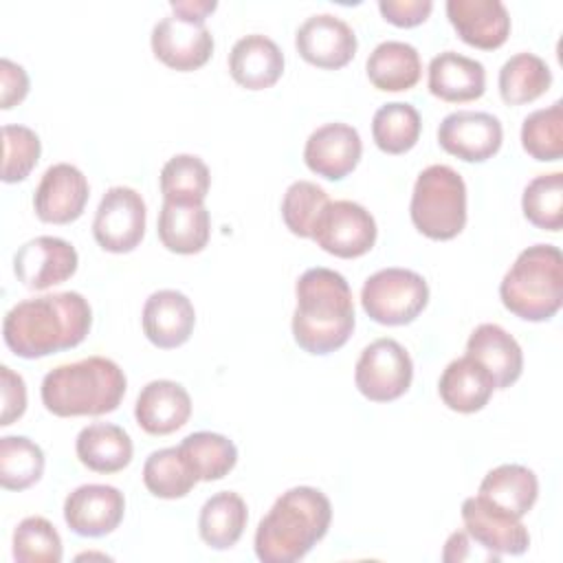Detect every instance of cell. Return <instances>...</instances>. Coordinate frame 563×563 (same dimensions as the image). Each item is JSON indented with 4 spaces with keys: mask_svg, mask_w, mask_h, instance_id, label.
<instances>
[{
    "mask_svg": "<svg viewBox=\"0 0 563 563\" xmlns=\"http://www.w3.org/2000/svg\"><path fill=\"white\" fill-rule=\"evenodd\" d=\"M26 92H29L26 70L20 64L2 57L0 59V106H2V110H9V108L18 106L20 101H24Z\"/></svg>",
    "mask_w": 563,
    "mask_h": 563,
    "instance_id": "cell-44",
    "label": "cell"
},
{
    "mask_svg": "<svg viewBox=\"0 0 563 563\" xmlns=\"http://www.w3.org/2000/svg\"><path fill=\"white\" fill-rule=\"evenodd\" d=\"M328 202L330 198L319 185L310 180H295L282 200L284 224L299 238H312L314 224Z\"/></svg>",
    "mask_w": 563,
    "mask_h": 563,
    "instance_id": "cell-40",
    "label": "cell"
},
{
    "mask_svg": "<svg viewBox=\"0 0 563 563\" xmlns=\"http://www.w3.org/2000/svg\"><path fill=\"white\" fill-rule=\"evenodd\" d=\"M246 521V501L233 490H222L211 495L200 508L198 532L209 548L229 550L240 541Z\"/></svg>",
    "mask_w": 563,
    "mask_h": 563,
    "instance_id": "cell-30",
    "label": "cell"
},
{
    "mask_svg": "<svg viewBox=\"0 0 563 563\" xmlns=\"http://www.w3.org/2000/svg\"><path fill=\"white\" fill-rule=\"evenodd\" d=\"M62 537L44 517H26L13 532V559L18 563H59Z\"/></svg>",
    "mask_w": 563,
    "mask_h": 563,
    "instance_id": "cell-39",
    "label": "cell"
},
{
    "mask_svg": "<svg viewBox=\"0 0 563 563\" xmlns=\"http://www.w3.org/2000/svg\"><path fill=\"white\" fill-rule=\"evenodd\" d=\"M422 121L418 110L405 101L380 106L372 119V139L385 154H405L420 139Z\"/></svg>",
    "mask_w": 563,
    "mask_h": 563,
    "instance_id": "cell-33",
    "label": "cell"
},
{
    "mask_svg": "<svg viewBox=\"0 0 563 563\" xmlns=\"http://www.w3.org/2000/svg\"><path fill=\"white\" fill-rule=\"evenodd\" d=\"M330 521L332 506L319 488H288L262 517L255 530V554L264 563H295L325 537Z\"/></svg>",
    "mask_w": 563,
    "mask_h": 563,
    "instance_id": "cell-3",
    "label": "cell"
},
{
    "mask_svg": "<svg viewBox=\"0 0 563 563\" xmlns=\"http://www.w3.org/2000/svg\"><path fill=\"white\" fill-rule=\"evenodd\" d=\"M292 336L308 354H330L354 332V301L345 277L332 268H308L295 284Z\"/></svg>",
    "mask_w": 563,
    "mask_h": 563,
    "instance_id": "cell-2",
    "label": "cell"
},
{
    "mask_svg": "<svg viewBox=\"0 0 563 563\" xmlns=\"http://www.w3.org/2000/svg\"><path fill=\"white\" fill-rule=\"evenodd\" d=\"M191 416V398L176 380H152L136 398L134 418L150 435H167L178 431Z\"/></svg>",
    "mask_w": 563,
    "mask_h": 563,
    "instance_id": "cell-21",
    "label": "cell"
},
{
    "mask_svg": "<svg viewBox=\"0 0 563 563\" xmlns=\"http://www.w3.org/2000/svg\"><path fill=\"white\" fill-rule=\"evenodd\" d=\"M79 462L95 473H117L132 462V438L112 422H92L75 440Z\"/></svg>",
    "mask_w": 563,
    "mask_h": 563,
    "instance_id": "cell-28",
    "label": "cell"
},
{
    "mask_svg": "<svg viewBox=\"0 0 563 563\" xmlns=\"http://www.w3.org/2000/svg\"><path fill=\"white\" fill-rule=\"evenodd\" d=\"M477 495L490 506L521 519L539 497V479L528 466L501 464L484 475Z\"/></svg>",
    "mask_w": 563,
    "mask_h": 563,
    "instance_id": "cell-27",
    "label": "cell"
},
{
    "mask_svg": "<svg viewBox=\"0 0 563 563\" xmlns=\"http://www.w3.org/2000/svg\"><path fill=\"white\" fill-rule=\"evenodd\" d=\"M471 543H473V539L468 537L466 530L453 532V534L446 539V543H444L442 559H444V561H464V559H471Z\"/></svg>",
    "mask_w": 563,
    "mask_h": 563,
    "instance_id": "cell-46",
    "label": "cell"
},
{
    "mask_svg": "<svg viewBox=\"0 0 563 563\" xmlns=\"http://www.w3.org/2000/svg\"><path fill=\"white\" fill-rule=\"evenodd\" d=\"M429 92L449 103H464L479 99L486 90L484 64L460 55L455 51H444L429 62Z\"/></svg>",
    "mask_w": 563,
    "mask_h": 563,
    "instance_id": "cell-24",
    "label": "cell"
},
{
    "mask_svg": "<svg viewBox=\"0 0 563 563\" xmlns=\"http://www.w3.org/2000/svg\"><path fill=\"white\" fill-rule=\"evenodd\" d=\"M295 46L308 64L336 70L352 62L356 53V35L345 20L332 13H317L301 22L295 35Z\"/></svg>",
    "mask_w": 563,
    "mask_h": 563,
    "instance_id": "cell-15",
    "label": "cell"
},
{
    "mask_svg": "<svg viewBox=\"0 0 563 563\" xmlns=\"http://www.w3.org/2000/svg\"><path fill=\"white\" fill-rule=\"evenodd\" d=\"M125 512V497L108 484H84L68 493L64 519L79 537H106L119 528Z\"/></svg>",
    "mask_w": 563,
    "mask_h": 563,
    "instance_id": "cell-17",
    "label": "cell"
},
{
    "mask_svg": "<svg viewBox=\"0 0 563 563\" xmlns=\"http://www.w3.org/2000/svg\"><path fill=\"white\" fill-rule=\"evenodd\" d=\"M493 391L495 380L490 372L468 354L451 361L438 383L442 402L457 413H475L484 409Z\"/></svg>",
    "mask_w": 563,
    "mask_h": 563,
    "instance_id": "cell-25",
    "label": "cell"
},
{
    "mask_svg": "<svg viewBox=\"0 0 563 563\" xmlns=\"http://www.w3.org/2000/svg\"><path fill=\"white\" fill-rule=\"evenodd\" d=\"M211 233L209 211L202 205H185V202H167L158 211V240L161 244L178 255L200 253Z\"/></svg>",
    "mask_w": 563,
    "mask_h": 563,
    "instance_id": "cell-26",
    "label": "cell"
},
{
    "mask_svg": "<svg viewBox=\"0 0 563 563\" xmlns=\"http://www.w3.org/2000/svg\"><path fill=\"white\" fill-rule=\"evenodd\" d=\"M229 73L246 90L271 88L284 73V53L262 33L244 35L229 53Z\"/></svg>",
    "mask_w": 563,
    "mask_h": 563,
    "instance_id": "cell-22",
    "label": "cell"
},
{
    "mask_svg": "<svg viewBox=\"0 0 563 563\" xmlns=\"http://www.w3.org/2000/svg\"><path fill=\"white\" fill-rule=\"evenodd\" d=\"M312 240L330 255L361 257L376 242V220L358 202L330 200L314 224Z\"/></svg>",
    "mask_w": 563,
    "mask_h": 563,
    "instance_id": "cell-10",
    "label": "cell"
},
{
    "mask_svg": "<svg viewBox=\"0 0 563 563\" xmlns=\"http://www.w3.org/2000/svg\"><path fill=\"white\" fill-rule=\"evenodd\" d=\"M521 209L530 224L543 231H561L563 227V174H541L532 178L521 196Z\"/></svg>",
    "mask_w": 563,
    "mask_h": 563,
    "instance_id": "cell-37",
    "label": "cell"
},
{
    "mask_svg": "<svg viewBox=\"0 0 563 563\" xmlns=\"http://www.w3.org/2000/svg\"><path fill=\"white\" fill-rule=\"evenodd\" d=\"M143 332L161 350H174L189 341L196 325V310L187 295L163 288L152 292L143 306Z\"/></svg>",
    "mask_w": 563,
    "mask_h": 563,
    "instance_id": "cell-19",
    "label": "cell"
},
{
    "mask_svg": "<svg viewBox=\"0 0 563 563\" xmlns=\"http://www.w3.org/2000/svg\"><path fill=\"white\" fill-rule=\"evenodd\" d=\"M363 154L358 130L347 123H325L317 128L303 147L308 169L328 180H341L354 172Z\"/></svg>",
    "mask_w": 563,
    "mask_h": 563,
    "instance_id": "cell-18",
    "label": "cell"
},
{
    "mask_svg": "<svg viewBox=\"0 0 563 563\" xmlns=\"http://www.w3.org/2000/svg\"><path fill=\"white\" fill-rule=\"evenodd\" d=\"M446 15L460 40L482 51L499 48L510 35V15L499 0H449Z\"/></svg>",
    "mask_w": 563,
    "mask_h": 563,
    "instance_id": "cell-20",
    "label": "cell"
},
{
    "mask_svg": "<svg viewBox=\"0 0 563 563\" xmlns=\"http://www.w3.org/2000/svg\"><path fill=\"white\" fill-rule=\"evenodd\" d=\"M44 453L26 435L0 438V484L7 490H24L40 482Z\"/></svg>",
    "mask_w": 563,
    "mask_h": 563,
    "instance_id": "cell-36",
    "label": "cell"
},
{
    "mask_svg": "<svg viewBox=\"0 0 563 563\" xmlns=\"http://www.w3.org/2000/svg\"><path fill=\"white\" fill-rule=\"evenodd\" d=\"M145 202L132 187H110L95 213L92 235L108 253H130L145 235Z\"/></svg>",
    "mask_w": 563,
    "mask_h": 563,
    "instance_id": "cell-9",
    "label": "cell"
},
{
    "mask_svg": "<svg viewBox=\"0 0 563 563\" xmlns=\"http://www.w3.org/2000/svg\"><path fill=\"white\" fill-rule=\"evenodd\" d=\"M462 521L468 537L488 554H523L530 545L528 528L521 519L490 506L479 495L464 499Z\"/></svg>",
    "mask_w": 563,
    "mask_h": 563,
    "instance_id": "cell-14",
    "label": "cell"
},
{
    "mask_svg": "<svg viewBox=\"0 0 563 563\" xmlns=\"http://www.w3.org/2000/svg\"><path fill=\"white\" fill-rule=\"evenodd\" d=\"M90 187L81 169L70 163L51 165L33 194V209L42 222H75L88 202Z\"/></svg>",
    "mask_w": 563,
    "mask_h": 563,
    "instance_id": "cell-16",
    "label": "cell"
},
{
    "mask_svg": "<svg viewBox=\"0 0 563 563\" xmlns=\"http://www.w3.org/2000/svg\"><path fill=\"white\" fill-rule=\"evenodd\" d=\"M506 310L523 321H548L563 303V255L554 244L523 249L499 284Z\"/></svg>",
    "mask_w": 563,
    "mask_h": 563,
    "instance_id": "cell-5",
    "label": "cell"
},
{
    "mask_svg": "<svg viewBox=\"0 0 563 563\" xmlns=\"http://www.w3.org/2000/svg\"><path fill=\"white\" fill-rule=\"evenodd\" d=\"M209 167L194 154H176L161 169V194L167 202L202 205L209 194Z\"/></svg>",
    "mask_w": 563,
    "mask_h": 563,
    "instance_id": "cell-34",
    "label": "cell"
},
{
    "mask_svg": "<svg viewBox=\"0 0 563 563\" xmlns=\"http://www.w3.org/2000/svg\"><path fill=\"white\" fill-rule=\"evenodd\" d=\"M42 154L40 136L26 125L2 128V180L20 183L37 165Z\"/></svg>",
    "mask_w": 563,
    "mask_h": 563,
    "instance_id": "cell-41",
    "label": "cell"
},
{
    "mask_svg": "<svg viewBox=\"0 0 563 563\" xmlns=\"http://www.w3.org/2000/svg\"><path fill=\"white\" fill-rule=\"evenodd\" d=\"M365 70L369 81L385 92L409 90L418 84L422 64L416 46L398 40L380 42L367 57Z\"/></svg>",
    "mask_w": 563,
    "mask_h": 563,
    "instance_id": "cell-29",
    "label": "cell"
},
{
    "mask_svg": "<svg viewBox=\"0 0 563 563\" xmlns=\"http://www.w3.org/2000/svg\"><path fill=\"white\" fill-rule=\"evenodd\" d=\"M521 145L534 161H559L563 156V103L534 110L523 119Z\"/></svg>",
    "mask_w": 563,
    "mask_h": 563,
    "instance_id": "cell-38",
    "label": "cell"
},
{
    "mask_svg": "<svg viewBox=\"0 0 563 563\" xmlns=\"http://www.w3.org/2000/svg\"><path fill=\"white\" fill-rule=\"evenodd\" d=\"M79 257L70 242L55 235H40L24 242L13 255V273L22 286L46 290L70 279Z\"/></svg>",
    "mask_w": 563,
    "mask_h": 563,
    "instance_id": "cell-13",
    "label": "cell"
},
{
    "mask_svg": "<svg viewBox=\"0 0 563 563\" xmlns=\"http://www.w3.org/2000/svg\"><path fill=\"white\" fill-rule=\"evenodd\" d=\"M0 385H2L0 427H9L18 418H22L26 409V385H24V378L7 365L0 367Z\"/></svg>",
    "mask_w": 563,
    "mask_h": 563,
    "instance_id": "cell-42",
    "label": "cell"
},
{
    "mask_svg": "<svg viewBox=\"0 0 563 563\" xmlns=\"http://www.w3.org/2000/svg\"><path fill=\"white\" fill-rule=\"evenodd\" d=\"M433 9L431 0H380L378 11L380 15L402 29H411L422 24Z\"/></svg>",
    "mask_w": 563,
    "mask_h": 563,
    "instance_id": "cell-43",
    "label": "cell"
},
{
    "mask_svg": "<svg viewBox=\"0 0 563 563\" xmlns=\"http://www.w3.org/2000/svg\"><path fill=\"white\" fill-rule=\"evenodd\" d=\"M409 216L431 240H451L466 224V185L449 165H429L416 178Z\"/></svg>",
    "mask_w": 563,
    "mask_h": 563,
    "instance_id": "cell-6",
    "label": "cell"
},
{
    "mask_svg": "<svg viewBox=\"0 0 563 563\" xmlns=\"http://www.w3.org/2000/svg\"><path fill=\"white\" fill-rule=\"evenodd\" d=\"M92 325V310L75 290L15 303L2 321L7 347L22 358H42L79 345Z\"/></svg>",
    "mask_w": 563,
    "mask_h": 563,
    "instance_id": "cell-1",
    "label": "cell"
},
{
    "mask_svg": "<svg viewBox=\"0 0 563 563\" xmlns=\"http://www.w3.org/2000/svg\"><path fill=\"white\" fill-rule=\"evenodd\" d=\"M499 95L508 106H521L539 99L552 84L550 66L534 53H517L499 70Z\"/></svg>",
    "mask_w": 563,
    "mask_h": 563,
    "instance_id": "cell-32",
    "label": "cell"
},
{
    "mask_svg": "<svg viewBox=\"0 0 563 563\" xmlns=\"http://www.w3.org/2000/svg\"><path fill=\"white\" fill-rule=\"evenodd\" d=\"M196 482L198 477L180 455L178 446L152 451L143 464V484L154 497H185L196 486Z\"/></svg>",
    "mask_w": 563,
    "mask_h": 563,
    "instance_id": "cell-35",
    "label": "cell"
},
{
    "mask_svg": "<svg viewBox=\"0 0 563 563\" xmlns=\"http://www.w3.org/2000/svg\"><path fill=\"white\" fill-rule=\"evenodd\" d=\"M152 51L165 66L189 73L205 66L213 53V35L205 20L165 15L152 29Z\"/></svg>",
    "mask_w": 563,
    "mask_h": 563,
    "instance_id": "cell-11",
    "label": "cell"
},
{
    "mask_svg": "<svg viewBox=\"0 0 563 563\" xmlns=\"http://www.w3.org/2000/svg\"><path fill=\"white\" fill-rule=\"evenodd\" d=\"M429 303L424 277L409 268H383L361 288V306L380 325L411 323Z\"/></svg>",
    "mask_w": 563,
    "mask_h": 563,
    "instance_id": "cell-7",
    "label": "cell"
},
{
    "mask_svg": "<svg viewBox=\"0 0 563 563\" xmlns=\"http://www.w3.org/2000/svg\"><path fill=\"white\" fill-rule=\"evenodd\" d=\"M504 141L497 117L477 110H457L442 119L438 143L444 152L466 163H484L493 158Z\"/></svg>",
    "mask_w": 563,
    "mask_h": 563,
    "instance_id": "cell-12",
    "label": "cell"
},
{
    "mask_svg": "<svg viewBox=\"0 0 563 563\" xmlns=\"http://www.w3.org/2000/svg\"><path fill=\"white\" fill-rule=\"evenodd\" d=\"M218 7L216 0H172V13L189 20H207Z\"/></svg>",
    "mask_w": 563,
    "mask_h": 563,
    "instance_id": "cell-45",
    "label": "cell"
},
{
    "mask_svg": "<svg viewBox=\"0 0 563 563\" xmlns=\"http://www.w3.org/2000/svg\"><path fill=\"white\" fill-rule=\"evenodd\" d=\"M180 455L198 477V482H213L229 475L238 462L235 444L213 431H196L178 444Z\"/></svg>",
    "mask_w": 563,
    "mask_h": 563,
    "instance_id": "cell-31",
    "label": "cell"
},
{
    "mask_svg": "<svg viewBox=\"0 0 563 563\" xmlns=\"http://www.w3.org/2000/svg\"><path fill=\"white\" fill-rule=\"evenodd\" d=\"M466 354L490 372L495 389L510 387L523 372V352L517 339L497 323H479L466 341Z\"/></svg>",
    "mask_w": 563,
    "mask_h": 563,
    "instance_id": "cell-23",
    "label": "cell"
},
{
    "mask_svg": "<svg viewBox=\"0 0 563 563\" xmlns=\"http://www.w3.org/2000/svg\"><path fill=\"white\" fill-rule=\"evenodd\" d=\"M413 378L409 352L389 336L372 341L358 356L354 367L356 389L374 402H391L400 398Z\"/></svg>",
    "mask_w": 563,
    "mask_h": 563,
    "instance_id": "cell-8",
    "label": "cell"
},
{
    "mask_svg": "<svg viewBox=\"0 0 563 563\" xmlns=\"http://www.w3.org/2000/svg\"><path fill=\"white\" fill-rule=\"evenodd\" d=\"M125 387V374L112 358L88 356L51 369L42 380V402L59 418L103 416L121 405Z\"/></svg>",
    "mask_w": 563,
    "mask_h": 563,
    "instance_id": "cell-4",
    "label": "cell"
}]
</instances>
